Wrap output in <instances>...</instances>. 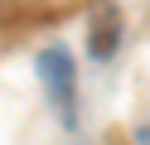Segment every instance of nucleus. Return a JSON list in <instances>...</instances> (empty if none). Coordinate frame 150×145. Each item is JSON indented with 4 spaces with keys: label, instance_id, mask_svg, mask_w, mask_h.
Instances as JSON below:
<instances>
[{
    "label": "nucleus",
    "instance_id": "1",
    "mask_svg": "<svg viewBox=\"0 0 150 145\" xmlns=\"http://www.w3.org/2000/svg\"><path fill=\"white\" fill-rule=\"evenodd\" d=\"M39 73L49 77V97H53V106L73 121V58L63 53V48H44V53H39Z\"/></svg>",
    "mask_w": 150,
    "mask_h": 145
}]
</instances>
